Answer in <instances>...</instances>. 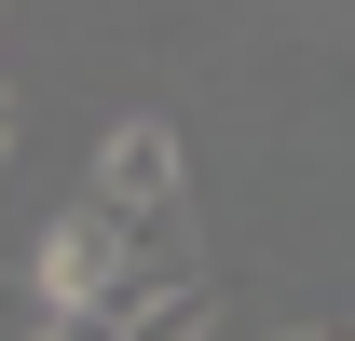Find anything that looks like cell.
<instances>
[{"label": "cell", "instance_id": "4", "mask_svg": "<svg viewBox=\"0 0 355 341\" xmlns=\"http://www.w3.org/2000/svg\"><path fill=\"white\" fill-rule=\"evenodd\" d=\"M0 164H14V96H0Z\"/></svg>", "mask_w": 355, "mask_h": 341}, {"label": "cell", "instance_id": "2", "mask_svg": "<svg viewBox=\"0 0 355 341\" xmlns=\"http://www.w3.org/2000/svg\"><path fill=\"white\" fill-rule=\"evenodd\" d=\"M28 300H42V314H123V218L69 205L42 232V259H28Z\"/></svg>", "mask_w": 355, "mask_h": 341}, {"label": "cell", "instance_id": "5", "mask_svg": "<svg viewBox=\"0 0 355 341\" xmlns=\"http://www.w3.org/2000/svg\"><path fill=\"white\" fill-rule=\"evenodd\" d=\"M287 341H355V328H287Z\"/></svg>", "mask_w": 355, "mask_h": 341}, {"label": "cell", "instance_id": "3", "mask_svg": "<svg viewBox=\"0 0 355 341\" xmlns=\"http://www.w3.org/2000/svg\"><path fill=\"white\" fill-rule=\"evenodd\" d=\"M42 341H110V314H42Z\"/></svg>", "mask_w": 355, "mask_h": 341}, {"label": "cell", "instance_id": "1", "mask_svg": "<svg viewBox=\"0 0 355 341\" xmlns=\"http://www.w3.org/2000/svg\"><path fill=\"white\" fill-rule=\"evenodd\" d=\"M96 218H123V232H150V218H178L191 205V164H178V123H150V110H137V123H110L96 137V191H83Z\"/></svg>", "mask_w": 355, "mask_h": 341}]
</instances>
